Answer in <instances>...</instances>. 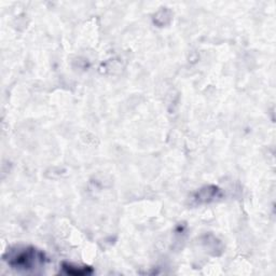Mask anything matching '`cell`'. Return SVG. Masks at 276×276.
Listing matches in <instances>:
<instances>
[{
  "label": "cell",
  "instance_id": "3957f363",
  "mask_svg": "<svg viewBox=\"0 0 276 276\" xmlns=\"http://www.w3.org/2000/svg\"><path fill=\"white\" fill-rule=\"evenodd\" d=\"M218 192H219V190L216 187H206L204 189H202L201 191H199L195 199L199 202H210L215 198H217Z\"/></svg>",
  "mask_w": 276,
  "mask_h": 276
},
{
  "label": "cell",
  "instance_id": "6da1fadb",
  "mask_svg": "<svg viewBox=\"0 0 276 276\" xmlns=\"http://www.w3.org/2000/svg\"><path fill=\"white\" fill-rule=\"evenodd\" d=\"M4 260L11 268L20 271H35L44 267L48 261L46 253L31 246L15 247L8 250Z\"/></svg>",
  "mask_w": 276,
  "mask_h": 276
},
{
  "label": "cell",
  "instance_id": "7a4b0ae2",
  "mask_svg": "<svg viewBox=\"0 0 276 276\" xmlns=\"http://www.w3.org/2000/svg\"><path fill=\"white\" fill-rule=\"evenodd\" d=\"M61 269H63V272L67 275H72V276H86L89 274L93 273V269L83 266V267H78L75 264L71 263H66L64 262L61 264Z\"/></svg>",
  "mask_w": 276,
  "mask_h": 276
}]
</instances>
